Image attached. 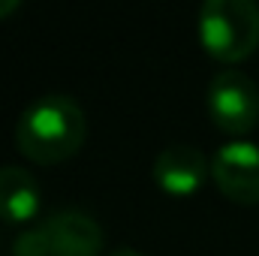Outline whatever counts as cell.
I'll use <instances>...</instances> for the list:
<instances>
[{"label": "cell", "mask_w": 259, "mask_h": 256, "mask_svg": "<svg viewBox=\"0 0 259 256\" xmlns=\"http://www.w3.org/2000/svg\"><path fill=\"white\" fill-rule=\"evenodd\" d=\"M199 42L223 64L250 58L259 46V6L253 0H205L199 9Z\"/></svg>", "instance_id": "cell-2"}, {"label": "cell", "mask_w": 259, "mask_h": 256, "mask_svg": "<svg viewBox=\"0 0 259 256\" xmlns=\"http://www.w3.org/2000/svg\"><path fill=\"white\" fill-rule=\"evenodd\" d=\"M208 172H211L208 157L196 145H184V142L166 145L154 157V166H151L157 187L169 196H193L205 184Z\"/></svg>", "instance_id": "cell-6"}, {"label": "cell", "mask_w": 259, "mask_h": 256, "mask_svg": "<svg viewBox=\"0 0 259 256\" xmlns=\"http://www.w3.org/2000/svg\"><path fill=\"white\" fill-rule=\"evenodd\" d=\"M211 175L220 193L241 205L259 202V145L256 142H226L211 160Z\"/></svg>", "instance_id": "cell-4"}, {"label": "cell", "mask_w": 259, "mask_h": 256, "mask_svg": "<svg viewBox=\"0 0 259 256\" xmlns=\"http://www.w3.org/2000/svg\"><path fill=\"white\" fill-rule=\"evenodd\" d=\"M109 256H145V253H139V250H133V247H118V250H112Z\"/></svg>", "instance_id": "cell-10"}, {"label": "cell", "mask_w": 259, "mask_h": 256, "mask_svg": "<svg viewBox=\"0 0 259 256\" xmlns=\"http://www.w3.org/2000/svg\"><path fill=\"white\" fill-rule=\"evenodd\" d=\"M39 211V181L24 166H0V217L6 223H27Z\"/></svg>", "instance_id": "cell-7"}, {"label": "cell", "mask_w": 259, "mask_h": 256, "mask_svg": "<svg viewBox=\"0 0 259 256\" xmlns=\"http://www.w3.org/2000/svg\"><path fill=\"white\" fill-rule=\"evenodd\" d=\"M12 256H52L49 247V229L46 223H33L30 229H24L15 241H12Z\"/></svg>", "instance_id": "cell-8"}, {"label": "cell", "mask_w": 259, "mask_h": 256, "mask_svg": "<svg viewBox=\"0 0 259 256\" xmlns=\"http://www.w3.org/2000/svg\"><path fill=\"white\" fill-rule=\"evenodd\" d=\"M52 256H100L106 244V232L97 217L81 208L52 211L46 220Z\"/></svg>", "instance_id": "cell-5"}, {"label": "cell", "mask_w": 259, "mask_h": 256, "mask_svg": "<svg viewBox=\"0 0 259 256\" xmlns=\"http://www.w3.org/2000/svg\"><path fill=\"white\" fill-rule=\"evenodd\" d=\"M18 6H21V0H0V18L12 15V12H15Z\"/></svg>", "instance_id": "cell-9"}, {"label": "cell", "mask_w": 259, "mask_h": 256, "mask_svg": "<svg viewBox=\"0 0 259 256\" xmlns=\"http://www.w3.org/2000/svg\"><path fill=\"white\" fill-rule=\"evenodd\" d=\"M84 136V109L61 91L42 94L27 103V109L15 121V148L39 166L64 163L72 154H78Z\"/></svg>", "instance_id": "cell-1"}, {"label": "cell", "mask_w": 259, "mask_h": 256, "mask_svg": "<svg viewBox=\"0 0 259 256\" xmlns=\"http://www.w3.org/2000/svg\"><path fill=\"white\" fill-rule=\"evenodd\" d=\"M208 115L223 133L241 136L259 121V88L241 69H223L211 78L205 94Z\"/></svg>", "instance_id": "cell-3"}]
</instances>
